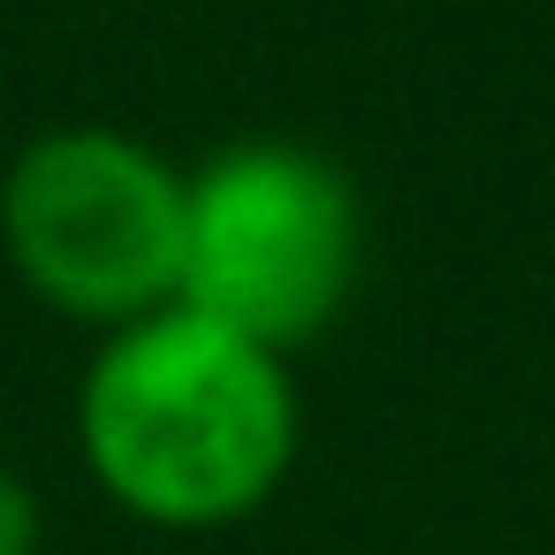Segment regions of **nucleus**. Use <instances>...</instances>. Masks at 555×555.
I'll return each mask as SVG.
<instances>
[{
    "mask_svg": "<svg viewBox=\"0 0 555 555\" xmlns=\"http://www.w3.org/2000/svg\"><path fill=\"white\" fill-rule=\"evenodd\" d=\"M92 487L153 532H229L259 517L305 456L297 365L198 305L100 335L77 380Z\"/></svg>",
    "mask_w": 555,
    "mask_h": 555,
    "instance_id": "obj_1",
    "label": "nucleus"
},
{
    "mask_svg": "<svg viewBox=\"0 0 555 555\" xmlns=\"http://www.w3.org/2000/svg\"><path fill=\"white\" fill-rule=\"evenodd\" d=\"M183 214L191 176L160 145L62 122L0 176V259L47 312L115 335L183 305Z\"/></svg>",
    "mask_w": 555,
    "mask_h": 555,
    "instance_id": "obj_2",
    "label": "nucleus"
},
{
    "mask_svg": "<svg viewBox=\"0 0 555 555\" xmlns=\"http://www.w3.org/2000/svg\"><path fill=\"white\" fill-rule=\"evenodd\" d=\"M365 274V198L343 160L297 138H244L191 168L183 305L297 358Z\"/></svg>",
    "mask_w": 555,
    "mask_h": 555,
    "instance_id": "obj_3",
    "label": "nucleus"
},
{
    "mask_svg": "<svg viewBox=\"0 0 555 555\" xmlns=\"http://www.w3.org/2000/svg\"><path fill=\"white\" fill-rule=\"evenodd\" d=\"M47 547V509H39V487L0 464V555H39Z\"/></svg>",
    "mask_w": 555,
    "mask_h": 555,
    "instance_id": "obj_4",
    "label": "nucleus"
}]
</instances>
